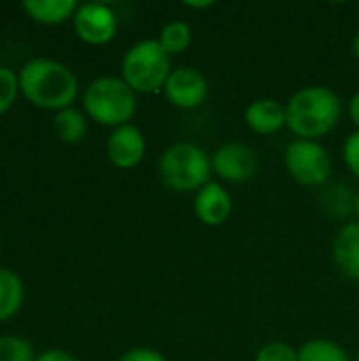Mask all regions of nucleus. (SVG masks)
I'll return each mask as SVG.
<instances>
[{
  "label": "nucleus",
  "instance_id": "1",
  "mask_svg": "<svg viewBox=\"0 0 359 361\" xmlns=\"http://www.w3.org/2000/svg\"><path fill=\"white\" fill-rule=\"evenodd\" d=\"M19 91L28 102L42 110H66L78 95V78L74 72L49 57H34L19 70Z\"/></svg>",
  "mask_w": 359,
  "mask_h": 361
},
{
  "label": "nucleus",
  "instance_id": "2",
  "mask_svg": "<svg viewBox=\"0 0 359 361\" xmlns=\"http://www.w3.org/2000/svg\"><path fill=\"white\" fill-rule=\"evenodd\" d=\"M341 99L328 87H307L286 106L288 127L298 140H317L334 129L341 118Z\"/></svg>",
  "mask_w": 359,
  "mask_h": 361
},
{
  "label": "nucleus",
  "instance_id": "3",
  "mask_svg": "<svg viewBox=\"0 0 359 361\" xmlns=\"http://www.w3.org/2000/svg\"><path fill=\"white\" fill-rule=\"evenodd\" d=\"M83 106L95 123L116 129L133 118L138 99L135 91L123 78L99 76L85 89Z\"/></svg>",
  "mask_w": 359,
  "mask_h": 361
},
{
  "label": "nucleus",
  "instance_id": "4",
  "mask_svg": "<svg viewBox=\"0 0 359 361\" xmlns=\"http://www.w3.org/2000/svg\"><path fill=\"white\" fill-rule=\"evenodd\" d=\"M159 173L163 184L171 190L199 192L209 180L212 161L199 146L188 142H178L163 152L159 161Z\"/></svg>",
  "mask_w": 359,
  "mask_h": 361
},
{
  "label": "nucleus",
  "instance_id": "5",
  "mask_svg": "<svg viewBox=\"0 0 359 361\" xmlns=\"http://www.w3.org/2000/svg\"><path fill=\"white\" fill-rule=\"evenodd\" d=\"M171 72L169 55L163 51L159 40L135 42L121 63V78L135 93H154L163 89Z\"/></svg>",
  "mask_w": 359,
  "mask_h": 361
},
{
  "label": "nucleus",
  "instance_id": "6",
  "mask_svg": "<svg viewBox=\"0 0 359 361\" xmlns=\"http://www.w3.org/2000/svg\"><path fill=\"white\" fill-rule=\"evenodd\" d=\"M286 169L303 186H322L332 171V159L313 140H296L286 148Z\"/></svg>",
  "mask_w": 359,
  "mask_h": 361
},
{
  "label": "nucleus",
  "instance_id": "7",
  "mask_svg": "<svg viewBox=\"0 0 359 361\" xmlns=\"http://www.w3.org/2000/svg\"><path fill=\"white\" fill-rule=\"evenodd\" d=\"M72 21L74 32L87 44H106L116 34V15L108 4L102 2L78 4Z\"/></svg>",
  "mask_w": 359,
  "mask_h": 361
},
{
  "label": "nucleus",
  "instance_id": "8",
  "mask_svg": "<svg viewBox=\"0 0 359 361\" xmlns=\"http://www.w3.org/2000/svg\"><path fill=\"white\" fill-rule=\"evenodd\" d=\"M163 91L171 106L193 110L207 97V78L197 68H176L169 74Z\"/></svg>",
  "mask_w": 359,
  "mask_h": 361
},
{
  "label": "nucleus",
  "instance_id": "9",
  "mask_svg": "<svg viewBox=\"0 0 359 361\" xmlns=\"http://www.w3.org/2000/svg\"><path fill=\"white\" fill-rule=\"evenodd\" d=\"M212 169L226 182H245L256 176L258 159L250 146L241 142H229L214 152Z\"/></svg>",
  "mask_w": 359,
  "mask_h": 361
},
{
  "label": "nucleus",
  "instance_id": "10",
  "mask_svg": "<svg viewBox=\"0 0 359 361\" xmlns=\"http://www.w3.org/2000/svg\"><path fill=\"white\" fill-rule=\"evenodd\" d=\"M106 152H108V159L114 167L131 169L144 159L146 140L135 125L127 123V125L116 127L110 133V137L106 142Z\"/></svg>",
  "mask_w": 359,
  "mask_h": 361
},
{
  "label": "nucleus",
  "instance_id": "11",
  "mask_svg": "<svg viewBox=\"0 0 359 361\" xmlns=\"http://www.w3.org/2000/svg\"><path fill=\"white\" fill-rule=\"evenodd\" d=\"M233 201L226 188L216 182H207L195 197V214L207 226H220L229 220Z\"/></svg>",
  "mask_w": 359,
  "mask_h": 361
},
{
  "label": "nucleus",
  "instance_id": "12",
  "mask_svg": "<svg viewBox=\"0 0 359 361\" xmlns=\"http://www.w3.org/2000/svg\"><path fill=\"white\" fill-rule=\"evenodd\" d=\"M245 123L252 131L271 135V133L279 131L284 125H288L286 106L279 104L277 99H269V97L256 99L245 110Z\"/></svg>",
  "mask_w": 359,
  "mask_h": 361
},
{
  "label": "nucleus",
  "instance_id": "13",
  "mask_svg": "<svg viewBox=\"0 0 359 361\" xmlns=\"http://www.w3.org/2000/svg\"><path fill=\"white\" fill-rule=\"evenodd\" d=\"M332 256L343 275L359 281V222H349L339 231Z\"/></svg>",
  "mask_w": 359,
  "mask_h": 361
},
{
  "label": "nucleus",
  "instance_id": "14",
  "mask_svg": "<svg viewBox=\"0 0 359 361\" xmlns=\"http://www.w3.org/2000/svg\"><path fill=\"white\" fill-rule=\"evenodd\" d=\"M21 8L38 23L55 25L74 17L78 4L74 0H23Z\"/></svg>",
  "mask_w": 359,
  "mask_h": 361
},
{
  "label": "nucleus",
  "instance_id": "15",
  "mask_svg": "<svg viewBox=\"0 0 359 361\" xmlns=\"http://www.w3.org/2000/svg\"><path fill=\"white\" fill-rule=\"evenodd\" d=\"M23 302V283L15 271L0 269V322L11 319Z\"/></svg>",
  "mask_w": 359,
  "mask_h": 361
},
{
  "label": "nucleus",
  "instance_id": "16",
  "mask_svg": "<svg viewBox=\"0 0 359 361\" xmlns=\"http://www.w3.org/2000/svg\"><path fill=\"white\" fill-rule=\"evenodd\" d=\"M53 129L57 137L66 144H78L87 135V121L76 108H66L55 112Z\"/></svg>",
  "mask_w": 359,
  "mask_h": 361
},
{
  "label": "nucleus",
  "instance_id": "17",
  "mask_svg": "<svg viewBox=\"0 0 359 361\" xmlns=\"http://www.w3.org/2000/svg\"><path fill=\"white\" fill-rule=\"evenodd\" d=\"M190 40H193V32H190V25L186 21H169L161 30V36H159V44L163 47V51L167 55H176V53L186 51Z\"/></svg>",
  "mask_w": 359,
  "mask_h": 361
},
{
  "label": "nucleus",
  "instance_id": "18",
  "mask_svg": "<svg viewBox=\"0 0 359 361\" xmlns=\"http://www.w3.org/2000/svg\"><path fill=\"white\" fill-rule=\"evenodd\" d=\"M298 361H351L345 349H341L332 341L315 338L309 341L307 345L300 347L298 351Z\"/></svg>",
  "mask_w": 359,
  "mask_h": 361
},
{
  "label": "nucleus",
  "instance_id": "19",
  "mask_svg": "<svg viewBox=\"0 0 359 361\" xmlns=\"http://www.w3.org/2000/svg\"><path fill=\"white\" fill-rule=\"evenodd\" d=\"M34 349L25 338L0 336V361H34Z\"/></svg>",
  "mask_w": 359,
  "mask_h": 361
},
{
  "label": "nucleus",
  "instance_id": "20",
  "mask_svg": "<svg viewBox=\"0 0 359 361\" xmlns=\"http://www.w3.org/2000/svg\"><path fill=\"white\" fill-rule=\"evenodd\" d=\"M19 93V76L11 68L0 66V116L15 104Z\"/></svg>",
  "mask_w": 359,
  "mask_h": 361
},
{
  "label": "nucleus",
  "instance_id": "21",
  "mask_svg": "<svg viewBox=\"0 0 359 361\" xmlns=\"http://www.w3.org/2000/svg\"><path fill=\"white\" fill-rule=\"evenodd\" d=\"M256 361H298V351L286 343H269L256 353Z\"/></svg>",
  "mask_w": 359,
  "mask_h": 361
},
{
  "label": "nucleus",
  "instance_id": "22",
  "mask_svg": "<svg viewBox=\"0 0 359 361\" xmlns=\"http://www.w3.org/2000/svg\"><path fill=\"white\" fill-rule=\"evenodd\" d=\"M345 163L351 173L359 178V131L351 133L345 142Z\"/></svg>",
  "mask_w": 359,
  "mask_h": 361
},
{
  "label": "nucleus",
  "instance_id": "23",
  "mask_svg": "<svg viewBox=\"0 0 359 361\" xmlns=\"http://www.w3.org/2000/svg\"><path fill=\"white\" fill-rule=\"evenodd\" d=\"M118 361H167V360H165L159 351H154V349L138 347V349H129L127 353H123Z\"/></svg>",
  "mask_w": 359,
  "mask_h": 361
},
{
  "label": "nucleus",
  "instance_id": "24",
  "mask_svg": "<svg viewBox=\"0 0 359 361\" xmlns=\"http://www.w3.org/2000/svg\"><path fill=\"white\" fill-rule=\"evenodd\" d=\"M34 361H76L68 351H61V349H49L44 353H40Z\"/></svg>",
  "mask_w": 359,
  "mask_h": 361
},
{
  "label": "nucleus",
  "instance_id": "25",
  "mask_svg": "<svg viewBox=\"0 0 359 361\" xmlns=\"http://www.w3.org/2000/svg\"><path fill=\"white\" fill-rule=\"evenodd\" d=\"M349 114H351V121L355 123V127H358L359 131V91L351 97V102H349Z\"/></svg>",
  "mask_w": 359,
  "mask_h": 361
},
{
  "label": "nucleus",
  "instance_id": "26",
  "mask_svg": "<svg viewBox=\"0 0 359 361\" xmlns=\"http://www.w3.org/2000/svg\"><path fill=\"white\" fill-rule=\"evenodd\" d=\"M184 6H188V8H207V6H214V2H212V0H207V2H193V0H186Z\"/></svg>",
  "mask_w": 359,
  "mask_h": 361
},
{
  "label": "nucleus",
  "instance_id": "27",
  "mask_svg": "<svg viewBox=\"0 0 359 361\" xmlns=\"http://www.w3.org/2000/svg\"><path fill=\"white\" fill-rule=\"evenodd\" d=\"M353 53H355V57L359 59V32L358 36H355V40H353Z\"/></svg>",
  "mask_w": 359,
  "mask_h": 361
},
{
  "label": "nucleus",
  "instance_id": "28",
  "mask_svg": "<svg viewBox=\"0 0 359 361\" xmlns=\"http://www.w3.org/2000/svg\"><path fill=\"white\" fill-rule=\"evenodd\" d=\"M355 214H358V218H359V192H358V197H355Z\"/></svg>",
  "mask_w": 359,
  "mask_h": 361
},
{
  "label": "nucleus",
  "instance_id": "29",
  "mask_svg": "<svg viewBox=\"0 0 359 361\" xmlns=\"http://www.w3.org/2000/svg\"><path fill=\"white\" fill-rule=\"evenodd\" d=\"M358 361H359V355H358Z\"/></svg>",
  "mask_w": 359,
  "mask_h": 361
}]
</instances>
